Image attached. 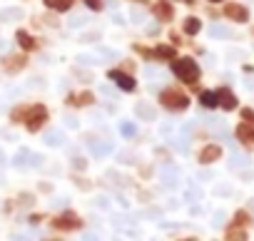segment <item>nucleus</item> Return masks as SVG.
Here are the masks:
<instances>
[{
    "instance_id": "nucleus-1",
    "label": "nucleus",
    "mask_w": 254,
    "mask_h": 241,
    "mask_svg": "<svg viewBox=\"0 0 254 241\" xmlns=\"http://www.w3.org/2000/svg\"><path fill=\"white\" fill-rule=\"evenodd\" d=\"M172 72H175L182 82H187V85H194V82L199 80V65H197L192 57H180V60H175V62H172Z\"/></svg>"
},
{
    "instance_id": "nucleus-2",
    "label": "nucleus",
    "mask_w": 254,
    "mask_h": 241,
    "mask_svg": "<svg viewBox=\"0 0 254 241\" xmlns=\"http://www.w3.org/2000/svg\"><path fill=\"white\" fill-rule=\"evenodd\" d=\"M160 102H162L167 109H187V104H190L187 95H185V92H180V90H175V87L165 90V92L160 95Z\"/></svg>"
},
{
    "instance_id": "nucleus-3",
    "label": "nucleus",
    "mask_w": 254,
    "mask_h": 241,
    "mask_svg": "<svg viewBox=\"0 0 254 241\" xmlns=\"http://www.w3.org/2000/svg\"><path fill=\"white\" fill-rule=\"evenodd\" d=\"M45 117H48V109L43 104H35L25 112V122H28V130L30 132H38V127L45 122Z\"/></svg>"
},
{
    "instance_id": "nucleus-4",
    "label": "nucleus",
    "mask_w": 254,
    "mask_h": 241,
    "mask_svg": "<svg viewBox=\"0 0 254 241\" xmlns=\"http://www.w3.org/2000/svg\"><path fill=\"white\" fill-rule=\"evenodd\" d=\"M110 80L117 85V90H125V92H132L135 90V77H130V75H125V72H120V70H112L110 72Z\"/></svg>"
},
{
    "instance_id": "nucleus-5",
    "label": "nucleus",
    "mask_w": 254,
    "mask_h": 241,
    "mask_svg": "<svg viewBox=\"0 0 254 241\" xmlns=\"http://www.w3.org/2000/svg\"><path fill=\"white\" fill-rule=\"evenodd\" d=\"M224 15H227L229 20H234V23H247V20H249V10H247L244 5H239V3L224 5Z\"/></svg>"
},
{
    "instance_id": "nucleus-6",
    "label": "nucleus",
    "mask_w": 254,
    "mask_h": 241,
    "mask_svg": "<svg viewBox=\"0 0 254 241\" xmlns=\"http://www.w3.org/2000/svg\"><path fill=\"white\" fill-rule=\"evenodd\" d=\"M214 95H217V107H222V109H227V112L237 107V97H234V92H232L229 87H219Z\"/></svg>"
},
{
    "instance_id": "nucleus-7",
    "label": "nucleus",
    "mask_w": 254,
    "mask_h": 241,
    "mask_svg": "<svg viewBox=\"0 0 254 241\" xmlns=\"http://www.w3.org/2000/svg\"><path fill=\"white\" fill-rule=\"evenodd\" d=\"M222 157V147L219 145H207L202 152H199V164H212Z\"/></svg>"
},
{
    "instance_id": "nucleus-8",
    "label": "nucleus",
    "mask_w": 254,
    "mask_h": 241,
    "mask_svg": "<svg viewBox=\"0 0 254 241\" xmlns=\"http://www.w3.org/2000/svg\"><path fill=\"white\" fill-rule=\"evenodd\" d=\"M152 10H155V15H157L160 20H165V23H167V20H172V15H175V10H172V5L167 3V0H162V3H157V5L152 8Z\"/></svg>"
},
{
    "instance_id": "nucleus-9",
    "label": "nucleus",
    "mask_w": 254,
    "mask_h": 241,
    "mask_svg": "<svg viewBox=\"0 0 254 241\" xmlns=\"http://www.w3.org/2000/svg\"><path fill=\"white\" fill-rule=\"evenodd\" d=\"M23 20V10L20 8H5L0 10V23H18Z\"/></svg>"
},
{
    "instance_id": "nucleus-10",
    "label": "nucleus",
    "mask_w": 254,
    "mask_h": 241,
    "mask_svg": "<svg viewBox=\"0 0 254 241\" xmlns=\"http://www.w3.org/2000/svg\"><path fill=\"white\" fill-rule=\"evenodd\" d=\"M237 137L244 145H254V125H239L237 127Z\"/></svg>"
},
{
    "instance_id": "nucleus-11",
    "label": "nucleus",
    "mask_w": 254,
    "mask_h": 241,
    "mask_svg": "<svg viewBox=\"0 0 254 241\" xmlns=\"http://www.w3.org/2000/svg\"><path fill=\"white\" fill-rule=\"evenodd\" d=\"M135 114H137L140 119H145V122H152V119H155V107L147 104V102H140V104L135 107Z\"/></svg>"
},
{
    "instance_id": "nucleus-12",
    "label": "nucleus",
    "mask_w": 254,
    "mask_h": 241,
    "mask_svg": "<svg viewBox=\"0 0 254 241\" xmlns=\"http://www.w3.org/2000/svg\"><path fill=\"white\" fill-rule=\"evenodd\" d=\"M43 3L50 8V10H58V13H65V10H70V5H72V0H43Z\"/></svg>"
},
{
    "instance_id": "nucleus-13",
    "label": "nucleus",
    "mask_w": 254,
    "mask_h": 241,
    "mask_svg": "<svg viewBox=\"0 0 254 241\" xmlns=\"http://www.w3.org/2000/svg\"><path fill=\"white\" fill-rule=\"evenodd\" d=\"M120 135L127 137V140H132V137L137 135V125L130 122V119H125V122H120Z\"/></svg>"
},
{
    "instance_id": "nucleus-14",
    "label": "nucleus",
    "mask_w": 254,
    "mask_h": 241,
    "mask_svg": "<svg viewBox=\"0 0 254 241\" xmlns=\"http://www.w3.org/2000/svg\"><path fill=\"white\" fill-rule=\"evenodd\" d=\"M199 28H202L199 18H185V25H182V30H185L187 35H197V33H199Z\"/></svg>"
},
{
    "instance_id": "nucleus-15",
    "label": "nucleus",
    "mask_w": 254,
    "mask_h": 241,
    "mask_svg": "<svg viewBox=\"0 0 254 241\" xmlns=\"http://www.w3.org/2000/svg\"><path fill=\"white\" fill-rule=\"evenodd\" d=\"M15 40H18V43H20V45H23L25 50H33V48L38 45V43H35V40H33V38H30V35H28L25 30H18V35H15Z\"/></svg>"
},
{
    "instance_id": "nucleus-16",
    "label": "nucleus",
    "mask_w": 254,
    "mask_h": 241,
    "mask_svg": "<svg viewBox=\"0 0 254 241\" xmlns=\"http://www.w3.org/2000/svg\"><path fill=\"white\" fill-rule=\"evenodd\" d=\"M63 142H65V135L63 132H48L45 135V145L48 147H60Z\"/></svg>"
},
{
    "instance_id": "nucleus-17",
    "label": "nucleus",
    "mask_w": 254,
    "mask_h": 241,
    "mask_svg": "<svg viewBox=\"0 0 254 241\" xmlns=\"http://www.w3.org/2000/svg\"><path fill=\"white\" fill-rule=\"evenodd\" d=\"M55 226H58V229H75V226H77V219H75L72 214H67V216L55 219Z\"/></svg>"
},
{
    "instance_id": "nucleus-18",
    "label": "nucleus",
    "mask_w": 254,
    "mask_h": 241,
    "mask_svg": "<svg viewBox=\"0 0 254 241\" xmlns=\"http://www.w3.org/2000/svg\"><path fill=\"white\" fill-rule=\"evenodd\" d=\"M155 55L157 57H165V60H175V48L172 45H157L155 48Z\"/></svg>"
},
{
    "instance_id": "nucleus-19",
    "label": "nucleus",
    "mask_w": 254,
    "mask_h": 241,
    "mask_svg": "<svg viewBox=\"0 0 254 241\" xmlns=\"http://www.w3.org/2000/svg\"><path fill=\"white\" fill-rule=\"evenodd\" d=\"M199 102H202V107L214 109V107H217V95H214V92H202V95H199Z\"/></svg>"
},
{
    "instance_id": "nucleus-20",
    "label": "nucleus",
    "mask_w": 254,
    "mask_h": 241,
    "mask_svg": "<svg viewBox=\"0 0 254 241\" xmlns=\"http://www.w3.org/2000/svg\"><path fill=\"white\" fill-rule=\"evenodd\" d=\"M227 241H247V231L239 229V226H232L227 231Z\"/></svg>"
},
{
    "instance_id": "nucleus-21",
    "label": "nucleus",
    "mask_w": 254,
    "mask_h": 241,
    "mask_svg": "<svg viewBox=\"0 0 254 241\" xmlns=\"http://www.w3.org/2000/svg\"><path fill=\"white\" fill-rule=\"evenodd\" d=\"M23 67H25V57H10L5 62V70L8 72H15V70H23Z\"/></svg>"
},
{
    "instance_id": "nucleus-22",
    "label": "nucleus",
    "mask_w": 254,
    "mask_h": 241,
    "mask_svg": "<svg viewBox=\"0 0 254 241\" xmlns=\"http://www.w3.org/2000/svg\"><path fill=\"white\" fill-rule=\"evenodd\" d=\"M110 149H112V147H110L107 142H102V145H100V142H97V145H92V154H95V157H105Z\"/></svg>"
},
{
    "instance_id": "nucleus-23",
    "label": "nucleus",
    "mask_w": 254,
    "mask_h": 241,
    "mask_svg": "<svg viewBox=\"0 0 254 241\" xmlns=\"http://www.w3.org/2000/svg\"><path fill=\"white\" fill-rule=\"evenodd\" d=\"M77 65L92 67V65H97V60H95V55H77Z\"/></svg>"
},
{
    "instance_id": "nucleus-24",
    "label": "nucleus",
    "mask_w": 254,
    "mask_h": 241,
    "mask_svg": "<svg viewBox=\"0 0 254 241\" xmlns=\"http://www.w3.org/2000/svg\"><path fill=\"white\" fill-rule=\"evenodd\" d=\"M75 102H77L80 107H85V104H92V102H95V97H92L90 92H82V95H77V97H75Z\"/></svg>"
},
{
    "instance_id": "nucleus-25",
    "label": "nucleus",
    "mask_w": 254,
    "mask_h": 241,
    "mask_svg": "<svg viewBox=\"0 0 254 241\" xmlns=\"http://www.w3.org/2000/svg\"><path fill=\"white\" fill-rule=\"evenodd\" d=\"M85 23H87L85 15H72V18H70V28H82Z\"/></svg>"
},
{
    "instance_id": "nucleus-26",
    "label": "nucleus",
    "mask_w": 254,
    "mask_h": 241,
    "mask_svg": "<svg viewBox=\"0 0 254 241\" xmlns=\"http://www.w3.org/2000/svg\"><path fill=\"white\" fill-rule=\"evenodd\" d=\"M247 221H249V214H247V211H237V214H234V224H237V226H244Z\"/></svg>"
},
{
    "instance_id": "nucleus-27",
    "label": "nucleus",
    "mask_w": 254,
    "mask_h": 241,
    "mask_svg": "<svg viewBox=\"0 0 254 241\" xmlns=\"http://www.w3.org/2000/svg\"><path fill=\"white\" fill-rule=\"evenodd\" d=\"M82 3H85L90 10H102V8H105V3H102V0H82Z\"/></svg>"
},
{
    "instance_id": "nucleus-28",
    "label": "nucleus",
    "mask_w": 254,
    "mask_h": 241,
    "mask_svg": "<svg viewBox=\"0 0 254 241\" xmlns=\"http://www.w3.org/2000/svg\"><path fill=\"white\" fill-rule=\"evenodd\" d=\"M28 157H30V152H28V149H20V152L15 154V164H18V167H20V164H25V162H28Z\"/></svg>"
},
{
    "instance_id": "nucleus-29",
    "label": "nucleus",
    "mask_w": 254,
    "mask_h": 241,
    "mask_svg": "<svg viewBox=\"0 0 254 241\" xmlns=\"http://www.w3.org/2000/svg\"><path fill=\"white\" fill-rule=\"evenodd\" d=\"M242 117H244V122L254 125V109H242Z\"/></svg>"
},
{
    "instance_id": "nucleus-30",
    "label": "nucleus",
    "mask_w": 254,
    "mask_h": 241,
    "mask_svg": "<svg viewBox=\"0 0 254 241\" xmlns=\"http://www.w3.org/2000/svg\"><path fill=\"white\" fill-rule=\"evenodd\" d=\"M145 18H147L145 13H140V10H132V20H135V23H145Z\"/></svg>"
},
{
    "instance_id": "nucleus-31",
    "label": "nucleus",
    "mask_w": 254,
    "mask_h": 241,
    "mask_svg": "<svg viewBox=\"0 0 254 241\" xmlns=\"http://www.w3.org/2000/svg\"><path fill=\"white\" fill-rule=\"evenodd\" d=\"M65 122H67V127H77V119H75L72 114H67V117H65Z\"/></svg>"
},
{
    "instance_id": "nucleus-32",
    "label": "nucleus",
    "mask_w": 254,
    "mask_h": 241,
    "mask_svg": "<svg viewBox=\"0 0 254 241\" xmlns=\"http://www.w3.org/2000/svg\"><path fill=\"white\" fill-rule=\"evenodd\" d=\"M112 20H115V25H120V28L125 25V18H122V15H117V13L112 15Z\"/></svg>"
},
{
    "instance_id": "nucleus-33",
    "label": "nucleus",
    "mask_w": 254,
    "mask_h": 241,
    "mask_svg": "<svg viewBox=\"0 0 254 241\" xmlns=\"http://www.w3.org/2000/svg\"><path fill=\"white\" fill-rule=\"evenodd\" d=\"M100 55H105V57H110V60L115 57V52H112V50H107V48H100Z\"/></svg>"
},
{
    "instance_id": "nucleus-34",
    "label": "nucleus",
    "mask_w": 254,
    "mask_h": 241,
    "mask_svg": "<svg viewBox=\"0 0 254 241\" xmlns=\"http://www.w3.org/2000/svg\"><path fill=\"white\" fill-rule=\"evenodd\" d=\"M95 204H97V206H100V209H107V199H105V196H100V199H97V201H95Z\"/></svg>"
},
{
    "instance_id": "nucleus-35",
    "label": "nucleus",
    "mask_w": 254,
    "mask_h": 241,
    "mask_svg": "<svg viewBox=\"0 0 254 241\" xmlns=\"http://www.w3.org/2000/svg\"><path fill=\"white\" fill-rule=\"evenodd\" d=\"M75 167H77V169H85L87 162H85V159H75Z\"/></svg>"
},
{
    "instance_id": "nucleus-36",
    "label": "nucleus",
    "mask_w": 254,
    "mask_h": 241,
    "mask_svg": "<svg viewBox=\"0 0 254 241\" xmlns=\"http://www.w3.org/2000/svg\"><path fill=\"white\" fill-rule=\"evenodd\" d=\"M85 241H100V239H97L95 234H85Z\"/></svg>"
},
{
    "instance_id": "nucleus-37",
    "label": "nucleus",
    "mask_w": 254,
    "mask_h": 241,
    "mask_svg": "<svg viewBox=\"0 0 254 241\" xmlns=\"http://www.w3.org/2000/svg\"><path fill=\"white\" fill-rule=\"evenodd\" d=\"M5 50H8V43H5V40H0V52H5Z\"/></svg>"
},
{
    "instance_id": "nucleus-38",
    "label": "nucleus",
    "mask_w": 254,
    "mask_h": 241,
    "mask_svg": "<svg viewBox=\"0 0 254 241\" xmlns=\"http://www.w3.org/2000/svg\"><path fill=\"white\" fill-rule=\"evenodd\" d=\"M182 241H197V239H182Z\"/></svg>"
},
{
    "instance_id": "nucleus-39",
    "label": "nucleus",
    "mask_w": 254,
    "mask_h": 241,
    "mask_svg": "<svg viewBox=\"0 0 254 241\" xmlns=\"http://www.w3.org/2000/svg\"><path fill=\"white\" fill-rule=\"evenodd\" d=\"M209 3H222V0H209Z\"/></svg>"
},
{
    "instance_id": "nucleus-40",
    "label": "nucleus",
    "mask_w": 254,
    "mask_h": 241,
    "mask_svg": "<svg viewBox=\"0 0 254 241\" xmlns=\"http://www.w3.org/2000/svg\"><path fill=\"white\" fill-rule=\"evenodd\" d=\"M185 3H192V0H185Z\"/></svg>"
}]
</instances>
